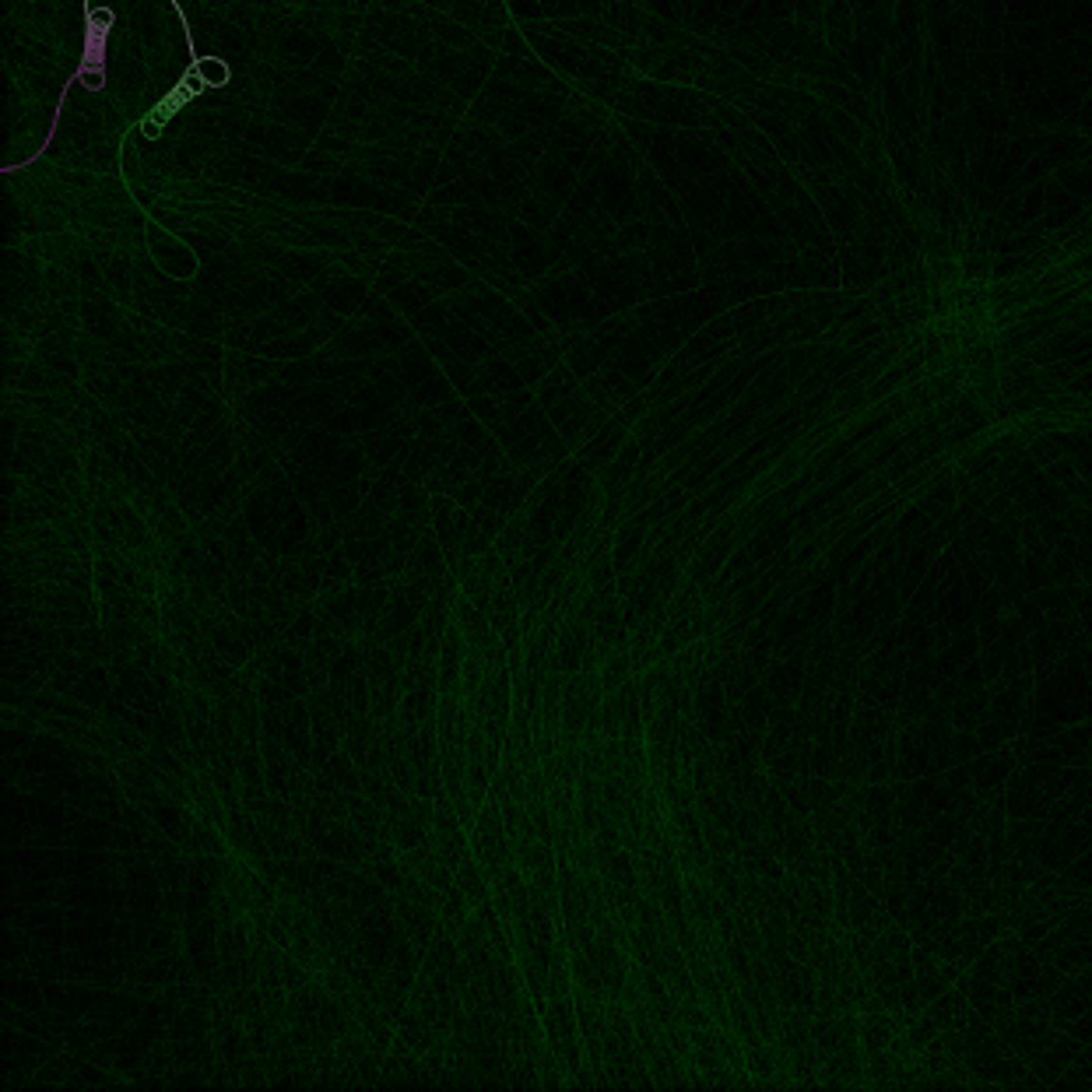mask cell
Instances as JSON below:
<instances>
[{
    "label": "cell",
    "instance_id": "16",
    "mask_svg": "<svg viewBox=\"0 0 1092 1092\" xmlns=\"http://www.w3.org/2000/svg\"><path fill=\"white\" fill-rule=\"evenodd\" d=\"M313 636H316V605H310V608H299L296 619H292V625H288L285 633H282V643H288L292 650H310Z\"/></svg>",
    "mask_w": 1092,
    "mask_h": 1092
},
{
    "label": "cell",
    "instance_id": "5",
    "mask_svg": "<svg viewBox=\"0 0 1092 1092\" xmlns=\"http://www.w3.org/2000/svg\"><path fill=\"white\" fill-rule=\"evenodd\" d=\"M282 742L302 766L313 770V709L306 695H299L296 703L285 709V738Z\"/></svg>",
    "mask_w": 1092,
    "mask_h": 1092
},
{
    "label": "cell",
    "instance_id": "11",
    "mask_svg": "<svg viewBox=\"0 0 1092 1092\" xmlns=\"http://www.w3.org/2000/svg\"><path fill=\"white\" fill-rule=\"evenodd\" d=\"M190 77H194V71H190V75L183 77V81H179V85H176L173 92H169V95H165V99H162L159 106H155V110L145 116V120H141V130H145L148 137H159L162 134V124H165V120H169L176 110H183V106H187V102L200 92V85H194Z\"/></svg>",
    "mask_w": 1092,
    "mask_h": 1092
},
{
    "label": "cell",
    "instance_id": "2",
    "mask_svg": "<svg viewBox=\"0 0 1092 1092\" xmlns=\"http://www.w3.org/2000/svg\"><path fill=\"white\" fill-rule=\"evenodd\" d=\"M429 513H433V531L439 537V545L447 552L450 570L460 566V548H464V537L471 531V509H464L453 496H443V492H433V503H429Z\"/></svg>",
    "mask_w": 1092,
    "mask_h": 1092
},
{
    "label": "cell",
    "instance_id": "4",
    "mask_svg": "<svg viewBox=\"0 0 1092 1092\" xmlns=\"http://www.w3.org/2000/svg\"><path fill=\"white\" fill-rule=\"evenodd\" d=\"M306 699L313 709V770H320L323 762L345 745V724L323 699H316V695H306Z\"/></svg>",
    "mask_w": 1092,
    "mask_h": 1092
},
{
    "label": "cell",
    "instance_id": "15",
    "mask_svg": "<svg viewBox=\"0 0 1092 1092\" xmlns=\"http://www.w3.org/2000/svg\"><path fill=\"white\" fill-rule=\"evenodd\" d=\"M320 770L331 773V776H334V780L341 783V787H345L348 794H359V791H362V770H359V766H355V759H351V756H348V752H345V745L337 748L334 756L327 759V762H323Z\"/></svg>",
    "mask_w": 1092,
    "mask_h": 1092
},
{
    "label": "cell",
    "instance_id": "9",
    "mask_svg": "<svg viewBox=\"0 0 1092 1092\" xmlns=\"http://www.w3.org/2000/svg\"><path fill=\"white\" fill-rule=\"evenodd\" d=\"M390 590H394L390 580L359 587V636H376L386 615V605H390Z\"/></svg>",
    "mask_w": 1092,
    "mask_h": 1092
},
{
    "label": "cell",
    "instance_id": "12",
    "mask_svg": "<svg viewBox=\"0 0 1092 1092\" xmlns=\"http://www.w3.org/2000/svg\"><path fill=\"white\" fill-rule=\"evenodd\" d=\"M112 689H116V678H112L110 664H88V671L81 674V682H77V689L71 695L75 699H81L85 707L99 709L106 707V699L112 695Z\"/></svg>",
    "mask_w": 1092,
    "mask_h": 1092
},
{
    "label": "cell",
    "instance_id": "3",
    "mask_svg": "<svg viewBox=\"0 0 1092 1092\" xmlns=\"http://www.w3.org/2000/svg\"><path fill=\"white\" fill-rule=\"evenodd\" d=\"M464 654H468V643H464V636H460V625L450 622L447 636H443L439 660H435L439 695H460V699H464Z\"/></svg>",
    "mask_w": 1092,
    "mask_h": 1092
},
{
    "label": "cell",
    "instance_id": "17",
    "mask_svg": "<svg viewBox=\"0 0 1092 1092\" xmlns=\"http://www.w3.org/2000/svg\"><path fill=\"white\" fill-rule=\"evenodd\" d=\"M471 913H474V906L464 899V893H460V889H453V893L443 899V906H439V924H443V928H447V931L457 938V934L464 931V924L471 920Z\"/></svg>",
    "mask_w": 1092,
    "mask_h": 1092
},
{
    "label": "cell",
    "instance_id": "10",
    "mask_svg": "<svg viewBox=\"0 0 1092 1092\" xmlns=\"http://www.w3.org/2000/svg\"><path fill=\"white\" fill-rule=\"evenodd\" d=\"M453 881H457V889L464 893V899H468L471 906L492 899V879H488L485 864L474 854H468L457 868H453Z\"/></svg>",
    "mask_w": 1092,
    "mask_h": 1092
},
{
    "label": "cell",
    "instance_id": "14",
    "mask_svg": "<svg viewBox=\"0 0 1092 1092\" xmlns=\"http://www.w3.org/2000/svg\"><path fill=\"white\" fill-rule=\"evenodd\" d=\"M570 994H572V963H570L566 942H559L552 948V959H548V998H570Z\"/></svg>",
    "mask_w": 1092,
    "mask_h": 1092
},
{
    "label": "cell",
    "instance_id": "20",
    "mask_svg": "<svg viewBox=\"0 0 1092 1092\" xmlns=\"http://www.w3.org/2000/svg\"><path fill=\"white\" fill-rule=\"evenodd\" d=\"M243 1085H247V1089L271 1085V1067H267V1061H264L261 1054H247V1061H243Z\"/></svg>",
    "mask_w": 1092,
    "mask_h": 1092
},
{
    "label": "cell",
    "instance_id": "8",
    "mask_svg": "<svg viewBox=\"0 0 1092 1092\" xmlns=\"http://www.w3.org/2000/svg\"><path fill=\"white\" fill-rule=\"evenodd\" d=\"M394 1030H398L401 1040L408 1043V1047H415L418 1054H425V1050H435V1047L443 1043L439 1030H435L433 1022H429V1018H425L422 1012H418V1008H411V1005L398 1015V1022H394Z\"/></svg>",
    "mask_w": 1092,
    "mask_h": 1092
},
{
    "label": "cell",
    "instance_id": "13",
    "mask_svg": "<svg viewBox=\"0 0 1092 1092\" xmlns=\"http://www.w3.org/2000/svg\"><path fill=\"white\" fill-rule=\"evenodd\" d=\"M110 26H112V14L110 11H99V26H95V14H88L85 60H81V67H77V77H88V75H92V67H95V71H102V67H106V32H110ZM88 81H92V77H88Z\"/></svg>",
    "mask_w": 1092,
    "mask_h": 1092
},
{
    "label": "cell",
    "instance_id": "6",
    "mask_svg": "<svg viewBox=\"0 0 1092 1092\" xmlns=\"http://www.w3.org/2000/svg\"><path fill=\"white\" fill-rule=\"evenodd\" d=\"M394 913H398V924L411 934V942L418 945V952L425 956V948H429L435 928H439V910L415 903L411 896H394Z\"/></svg>",
    "mask_w": 1092,
    "mask_h": 1092
},
{
    "label": "cell",
    "instance_id": "19",
    "mask_svg": "<svg viewBox=\"0 0 1092 1092\" xmlns=\"http://www.w3.org/2000/svg\"><path fill=\"white\" fill-rule=\"evenodd\" d=\"M506 520H509L506 513H503V509H496V506H488V503H478V506L471 509V523H474V527H482V531L492 537V541H496L499 531L506 527Z\"/></svg>",
    "mask_w": 1092,
    "mask_h": 1092
},
{
    "label": "cell",
    "instance_id": "18",
    "mask_svg": "<svg viewBox=\"0 0 1092 1092\" xmlns=\"http://www.w3.org/2000/svg\"><path fill=\"white\" fill-rule=\"evenodd\" d=\"M506 1085L509 1089H541V1075H537V1065H534L531 1054L509 1061L506 1067Z\"/></svg>",
    "mask_w": 1092,
    "mask_h": 1092
},
{
    "label": "cell",
    "instance_id": "7",
    "mask_svg": "<svg viewBox=\"0 0 1092 1092\" xmlns=\"http://www.w3.org/2000/svg\"><path fill=\"white\" fill-rule=\"evenodd\" d=\"M453 622L460 625L464 643L474 646V650H482V654L492 643H499V633L492 629V622H488V611L478 608L471 597L457 594V601H453Z\"/></svg>",
    "mask_w": 1092,
    "mask_h": 1092
},
{
    "label": "cell",
    "instance_id": "1",
    "mask_svg": "<svg viewBox=\"0 0 1092 1092\" xmlns=\"http://www.w3.org/2000/svg\"><path fill=\"white\" fill-rule=\"evenodd\" d=\"M471 854L482 861L492 881H496L509 864H517V840L506 832L499 797H492V794H488V801L478 808V819H474V826H471Z\"/></svg>",
    "mask_w": 1092,
    "mask_h": 1092
}]
</instances>
